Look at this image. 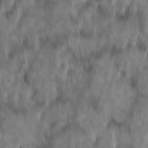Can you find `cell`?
I'll use <instances>...</instances> for the list:
<instances>
[{"instance_id": "cell-1", "label": "cell", "mask_w": 148, "mask_h": 148, "mask_svg": "<svg viewBox=\"0 0 148 148\" xmlns=\"http://www.w3.org/2000/svg\"><path fill=\"white\" fill-rule=\"evenodd\" d=\"M39 106L31 111H15L6 106L1 113V148H39L47 134Z\"/></svg>"}, {"instance_id": "cell-2", "label": "cell", "mask_w": 148, "mask_h": 148, "mask_svg": "<svg viewBox=\"0 0 148 148\" xmlns=\"http://www.w3.org/2000/svg\"><path fill=\"white\" fill-rule=\"evenodd\" d=\"M136 92L127 76L116 79L101 94L97 99V108L109 118L118 123L127 121L135 104Z\"/></svg>"}, {"instance_id": "cell-3", "label": "cell", "mask_w": 148, "mask_h": 148, "mask_svg": "<svg viewBox=\"0 0 148 148\" xmlns=\"http://www.w3.org/2000/svg\"><path fill=\"white\" fill-rule=\"evenodd\" d=\"M121 75L123 74L116 64L114 57L109 52L102 53L92 61L90 81L81 101H97L108 86Z\"/></svg>"}, {"instance_id": "cell-4", "label": "cell", "mask_w": 148, "mask_h": 148, "mask_svg": "<svg viewBox=\"0 0 148 148\" xmlns=\"http://www.w3.org/2000/svg\"><path fill=\"white\" fill-rule=\"evenodd\" d=\"M90 73L81 61L74 60L67 68L65 76L59 81V92L69 102L81 101L89 84Z\"/></svg>"}, {"instance_id": "cell-5", "label": "cell", "mask_w": 148, "mask_h": 148, "mask_svg": "<svg viewBox=\"0 0 148 148\" xmlns=\"http://www.w3.org/2000/svg\"><path fill=\"white\" fill-rule=\"evenodd\" d=\"M142 27L135 16L114 20L103 34L106 42L116 47L125 49L139 42Z\"/></svg>"}, {"instance_id": "cell-6", "label": "cell", "mask_w": 148, "mask_h": 148, "mask_svg": "<svg viewBox=\"0 0 148 148\" xmlns=\"http://www.w3.org/2000/svg\"><path fill=\"white\" fill-rule=\"evenodd\" d=\"M74 120L76 126L91 135L95 140L109 126V118L88 101H80L75 106Z\"/></svg>"}, {"instance_id": "cell-7", "label": "cell", "mask_w": 148, "mask_h": 148, "mask_svg": "<svg viewBox=\"0 0 148 148\" xmlns=\"http://www.w3.org/2000/svg\"><path fill=\"white\" fill-rule=\"evenodd\" d=\"M49 23V12L47 8L42 3L36 2L31 8L23 12L20 21V29L29 42L34 45L38 39L46 34Z\"/></svg>"}, {"instance_id": "cell-8", "label": "cell", "mask_w": 148, "mask_h": 148, "mask_svg": "<svg viewBox=\"0 0 148 148\" xmlns=\"http://www.w3.org/2000/svg\"><path fill=\"white\" fill-rule=\"evenodd\" d=\"M75 106L69 101L53 102L42 111V121L47 134L60 132L72 119H74Z\"/></svg>"}, {"instance_id": "cell-9", "label": "cell", "mask_w": 148, "mask_h": 148, "mask_svg": "<svg viewBox=\"0 0 148 148\" xmlns=\"http://www.w3.org/2000/svg\"><path fill=\"white\" fill-rule=\"evenodd\" d=\"M114 59L119 71L125 76H138L148 69V52L142 46L132 45L121 49Z\"/></svg>"}, {"instance_id": "cell-10", "label": "cell", "mask_w": 148, "mask_h": 148, "mask_svg": "<svg viewBox=\"0 0 148 148\" xmlns=\"http://www.w3.org/2000/svg\"><path fill=\"white\" fill-rule=\"evenodd\" d=\"M108 44L104 35L90 34V35H80L74 34L67 37L66 46L77 58H89L99 51H102Z\"/></svg>"}, {"instance_id": "cell-11", "label": "cell", "mask_w": 148, "mask_h": 148, "mask_svg": "<svg viewBox=\"0 0 148 148\" xmlns=\"http://www.w3.org/2000/svg\"><path fill=\"white\" fill-rule=\"evenodd\" d=\"M94 145L95 139L77 126L60 131L52 139V148H94Z\"/></svg>"}, {"instance_id": "cell-12", "label": "cell", "mask_w": 148, "mask_h": 148, "mask_svg": "<svg viewBox=\"0 0 148 148\" xmlns=\"http://www.w3.org/2000/svg\"><path fill=\"white\" fill-rule=\"evenodd\" d=\"M80 24L76 20V16L72 17H64V16H50L49 15V23L45 36L47 37H62V36H71L77 34L80 30Z\"/></svg>"}, {"instance_id": "cell-13", "label": "cell", "mask_w": 148, "mask_h": 148, "mask_svg": "<svg viewBox=\"0 0 148 148\" xmlns=\"http://www.w3.org/2000/svg\"><path fill=\"white\" fill-rule=\"evenodd\" d=\"M86 3L81 1H53L47 7V12L50 16L72 17L76 16L79 10Z\"/></svg>"}, {"instance_id": "cell-14", "label": "cell", "mask_w": 148, "mask_h": 148, "mask_svg": "<svg viewBox=\"0 0 148 148\" xmlns=\"http://www.w3.org/2000/svg\"><path fill=\"white\" fill-rule=\"evenodd\" d=\"M128 127L148 126V98L142 97L135 102L127 119Z\"/></svg>"}, {"instance_id": "cell-15", "label": "cell", "mask_w": 148, "mask_h": 148, "mask_svg": "<svg viewBox=\"0 0 148 148\" xmlns=\"http://www.w3.org/2000/svg\"><path fill=\"white\" fill-rule=\"evenodd\" d=\"M120 127L109 125L105 131L95 140L94 148H119Z\"/></svg>"}, {"instance_id": "cell-16", "label": "cell", "mask_w": 148, "mask_h": 148, "mask_svg": "<svg viewBox=\"0 0 148 148\" xmlns=\"http://www.w3.org/2000/svg\"><path fill=\"white\" fill-rule=\"evenodd\" d=\"M136 89L142 97L148 98V69L136 76Z\"/></svg>"}, {"instance_id": "cell-17", "label": "cell", "mask_w": 148, "mask_h": 148, "mask_svg": "<svg viewBox=\"0 0 148 148\" xmlns=\"http://www.w3.org/2000/svg\"><path fill=\"white\" fill-rule=\"evenodd\" d=\"M132 148H148V143H143V145H135Z\"/></svg>"}]
</instances>
